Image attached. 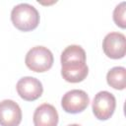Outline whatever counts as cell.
<instances>
[{"mask_svg": "<svg viewBox=\"0 0 126 126\" xmlns=\"http://www.w3.org/2000/svg\"><path fill=\"white\" fill-rule=\"evenodd\" d=\"M11 20L18 30L30 32L37 28L39 24V13L33 6L27 3H21L13 8Z\"/></svg>", "mask_w": 126, "mask_h": 126, "instance_id": "1", "label": "cell"}, {"mask_svg": "<svg viewBox=\"0 0 126 126\" xmlns=\"http://www.w3.org/2000/svg\"><path fill=\"white\" fill-rule=\"evenodd\" d=\"M53 54L44 46H34L29 50L26 55V65L33 72H46L53 65Z\"/></svg>", "mask_w": 126, "mask_h": 126, "instance_id": "2", "label": "cell"}, {"mask_svg": "<svg viewBox=\"0 0 126 126\" xmlns=\"http://www.w3.org/2000/svg\"><path fill=\"white\" fill-rule=\"evenodd\" d=\"M116 107V99L114 95L107 92L101 91L97 93L93 101V112L99 120L109 119Z\"/></svg>", "mask_w": 126, "mask_h": 126, "instance_id": "3", "label": "cell"}, {"mask_svg": "<svg viewBox=\"0 0 126 126\" xmlns=\"http://www.w3.org/2000/svg\"><path fill=\"white\" fill-rule=\"evenodd\" d=\"M90 103L89 95L82 90H71L67 92L62 99L61 106L67 113H79L85 110Z\"/></svg>", "mask_w": 126, "mask_h": 126, "instance_id": "4", "label": "cell"}, {"mask_svg": "<svg viewBox=\"0 0 126 126\" xmlns=\"http://www.w3.org/2000/svg\"><path fill=\"white\" fill-rule=\"evenodd\" d=\"M102 49L105 55L111 59H120L126 53V37L121 32H109L102 41Z\"/></svg>", "mask_w": 126, "mask_h": 126, "instance_id": "5", "label": "cell"}, {"mask_svg": "<svg viewBox=\"0 0 126 126\" xmlns=\"http://www.w3.org/2000/svg\"><path fill=\"white\" fill-rule=\"evenodd\" d=\"M18 94L27 101H33L41 96L43 92L42 84L33 77H24L20 79L16 86Z\"/></svg>", "mask_w": 126, "mask_h": 126, "instance_id": "6", "label": "cell"}, {"mask_svg": "<svg viewBox=\"0 0 126 126\" xmlns=\"http://www.w3.org/2000/svg\"><path fill=\"white\" fill-rule=\"evenodd\" d=\"M22 121V110L17 102L4 99L0 102V125L19 126Z\"/></svg>", "mask_w": 126, "mask_h": 126, "instance_id": "7", "label": "cell"}, {"mask_svg": "<svg viewBox=\"0 0 126 126\" xmlns=\"http://www.w3.org/2000/svg\"><path fill=\"white\" fill-rule=\"evenodd\" d=\"M89 68L86 62L68 61L61 63V75L63 79L69 83H79L86 79Z\"/></svg>", "mask_w": 126, "mask_h": 126, "instance_id": "8", "label": "cell"}, {"mask_svg": "<svg viewBox=\"0 0 126 126\" xmlns=\"http://www.w3.org/2000/svg\"><path fill=\"white\" fill-rule=\"evenodd\" d=\"M58 119L57 110L49 103H42L33 113L34 126H57Z\"/></svg>", "mask_w": 126, "mask_h": 126, "instance_id": "9", "label": "cell"}, {"mask_svg": "<svg viewBox=\"0 0 126 126\" xmlns=\"http://www.w3.org/2000/svg\"><path fill=\"white\" fill-rule=\"evenodd\" d=\"M107 84L115 90H124L126 87V69L124 67H113L106 74Z\"/></svg>", "mask_w": 126, "mask_h": 126, "instance_id": "10", "label": "cell"}, {"mask_svg": "<svg viewBox=\"0 0 126 126\" xmlns=\"http://www.w3.org/2000/svg\"><path fill=\"white\" fill-rule=\"evenodd\" d=\"M61 63L68 61L86 62V52L80 45H69L61 53Z\"/></svg>", "mask_w": 126, "mask_h": 126, "instance_id": "11", "label": "cell"}, {"mask_svg": "<svg viewBox=\"0 0 126 126\" xmlns=\"http://www.w3.org/2000/svg\"><path fill=\"white\" fill-rule=\"evenodd\" d=\"M126 3L122 2L117 5L113 11V21L121 29L126 28Z\"/></svg>", "mask_w": 126, "mask_h": 126, "instance_id": "12", "label": "cell"}, {"mask_svg": "<svg viewBox=\"0 0 126 126\" xmlns=\"http://www.w3.org/2000/svg\"><path fill=\"white\" fill-rule=\"evenodd\" d=\"M68 126H81V125H79V124H70Z\"/></svg>", "mask_w": 126, "mask_h": 126, "instance_id": "13", "label": "cell"}]
</instances>
